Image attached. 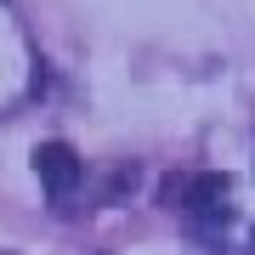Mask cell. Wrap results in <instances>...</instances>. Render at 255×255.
<instances>
[{"label":"cell","mask_w":255,"mask_h":255,"mask_svg":"<svg viewBox=\"0 0 255 255\" xmlns=\"http://www.w3.org/2000/svg\"><path fill=\"white\" fill-rule=\"evenodd\" d=\"M187 210L199 221H227V210H233V182L221 170H204V176H193V187H187Z\"/></svg>","instance_id":"cell-2"},{"label":"cell","mask_w":255,"mask_h":255,"mask_svg":"<svg viewBox=\"0 0 255 255\" xmlns=\"http://www.w3.org/2000/svg\"><path fill=\"white\" fill-rule=\"evenodd\" d=\"M34 176H40L51 193H68V187H80L85 159L74 153L68 142H40V147H34Z\"/></svg>","instance_id":"cell-1"}]
</instances>
